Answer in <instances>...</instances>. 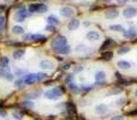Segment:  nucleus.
I'll return each mask as SVG.
<instances>
[{"mask_svg":"<svg viewBox=\"0 0 137 120\" xmlns=\"http://www.w3.org/2000/svg\"><path fill=\"white\" fill-rule=\"evenodd\" d=\"M111 120H124V116H121V115H115L113 116Z\"/></svg>","mask_w":137,"mask_h":120,"instance_id":"nucleus-43","label":"nucleus"},{"mask_svg":"<svg viewBox=\"0 0 137 120\" xmlns=\"http://www.w3.org/2000/svg\"><path fill=\"white\" fill-rule=\"evenodd\" d=\"M119 91H120V90H113V91H111L110 94H118Z\"/></svg>","mask_w":137,"mask_h":120,"instance_id":"nucleus-49","label":"nucleus"},{"mask_svg":"<svg viewBox=\"0 0 137 120\" xmlns=\"http://www.w3.org/2000/svg\"><path fill=\"white\" fill-rule=\"evenodd\" d=\"M46 30H47V31H54L55 30V27L54 25H51V24H47V25H46Z\"/></svg>","mask_w":137,"mask_h":120,"instance_id":"nucleus-40","label":"nucleus"},{"mask_svg":"<svg viewBox=\"0 0 137 120\" xmlns=\"http://www.w3.org/2000/svg\"><path fill=\"white\" fill-rule=\"evenodd\" d=\"M15 75H16V77H22L23 75H25V71L20 70V68H16L15 70Z\"/></svg>","mask_w":137,"mask_h":120,"instance_id":"nucleus-34","label":"nucleus"},{"mask_svg":"<svg viewBox=\"0 0 137 120\" xmlns=\"http://www.w3.org/2000/svg\"><path fill=\"white\" fill-rule=\"evenodd\" d=\"M23 80H24V84H27V85H31V84H34L35 82H37L36 73H28V75L24 76Z\"/></svg>","mask_w":137,"mask_h":120,"instance_id":"nucleus-6","label":"nucleus"},{"mask_svg":"<svg viewBox=\"0 0 137 120\" xmlns=\"http://www.w3.org/2000/svg\"><path fill=\"white\" fill-rule=\"evenodd\" d=\"M0 77L4 78V79H6V80H8V82H12L15 75L10 71V67L7 66V67H0Z\"/></svg>","mask_w":137,"mask_h":120,"instance_id":"nucleus-5","label":"nucleus"},{"mask_svg":"<svg viewBox=\"0 0 137 120\" xmlns=\"http://www.w3.org/2000/svg\"><path fill=\"white\" fill-rule=\"evenodd\" d=\"M5 1H11V0H5Z\"/></svg>","mask_w":137,"mask_h":120,"instance_id":"nucleus-53","label":"nucleus"},{"mask_svg":"<svg viewBox=\"0 0 137 120\" xmlns=\"http://www.w3.org/2000/svg\"><path fill=\"white\" fill-rule=\"evenodd\" d=\"M8 63H10V60H8L7 56H3V58H0V67H7Z\"/></svg>","mask_w":137,"mask_h":120,"instance_id":"nucleus-28","label":"nucleus"},{"mask_svg":"<svg viewBox=\"0 0 137 120\" xmlns=\"http://www.w3.org/2000/svg\"><path fill=\"white\" fill-rule=\"evenodd\" d=\"M20 106H23L24 108H33L34 107V102L30 100H24L20 102Z\"/></svg>","mask_w":137,"mask_h":120,"instance_id":"nucleus-29","label":"nucleus"},{"mask_svg":"<svg viewBox=\"0 0 137 120\" xmlns=\"http://www.w3.org/2000/svg\"><path fill=\"white\" fill-rule=\"evenodd\" d=\"M86 37L88 41H98L100 39V34L96 30H90V31L87 32Z\"/></svg>","mask_w":137,"mask_h":120,"instance_id":"nucleus-10","label":"nucleus"},{"mask_svg":"<svg viewBox=\"0 0 137 120\" xmlns=\"http://www.w3.org/2000/svg\"><path fill=\"white\" fill-rule=\"evenodd\" d=\"M108 112V107L103 103H100L98 106H95V113L99 114V115H102V114H105V113Z\"/></svg>","mask_w":137,"mask_h":120,"instance_id":"nucleus-14","label":"nucleus"},{"mask_svg":"<svg viewBox=\"0 0 137 120\" xmlns=\"http://www.w3.org/2000/svg\"><path fill=\"white\" fill-rule=\"evenodd\" d=\"M73 8L70 7V6H64V7L60 8V15L65 18H70V17L73 16Z\"/></svg>","mask_w":137,"mask_h":120,"instance_id":"nucleus-7","label":"nucleus"},{"mask_svg":"<svg viewBox=\"0 0 137 120\" xmlns=\"http://www.w3.org/2000/svg\"><path fill=\"white\" fill-rule=\"evenodd\" d=\"M8 44H12V46H17V47H20V46H23L22 42H10Z\"/></svg>","mask_w":137,"mask_h":120,"instance_id":"nucleus-42","label":"nucleus"},{"mask_svg":"<svg viewBox=\"0 0 137 120\" xmlns=\"http://www.w3.org/2000/svg\"><path fill=\"white\" fill-rule=\"evenodd\" d=\"M103 1H105V3H111L112 0H103Z\"/></svg>","mask_w":137,"mask_h":120,"instance_id":"nucleus-51","label":"nucleus"},{"mask_svg":"<svg viewBox=\"0 0 137 120\" xmlns=\"http://www.w3.org/2000/svg\"><path fill=\"white\" fill-rule=\"evenodd\" d=\"M79 25H81L79 19L73 18V19H71L70 22H69V24H67V29H69V30H76V29H78Z\"/></svg>","mask_w":137,"mask_h":120,"instance_id":"nucleus-16","label":"nucleus"},{"mask_svg":"<svg viewBox=\"0 0 137 120\" xmlns=\"http://www.w3.org/2000/svg\"><path fill=\"white\" fill-rule=\"evenodd\" d=\"M110 30H112V31H117V32H123V34L126 31L125 29H124V27L120 25V24H113V25H111Z\"/></svg>","mask_w":137,"mask_h":120,"instance_id":"nucleus-20","label":"nucleus"},{"mask_svg":"<svg viewBox=\"0 0 137 120\" xmlns=\"http://www.w3.org/2000/svg\"><path fill=\"white\" fill-rule=\"evenodd\" d=\"M128 115H137V109H135V111H130V112H128Z\"/></svg>","mask_w":137,"mask_h":120,"instance_id":"nucleus-45","label":"nucleus"},{"mask_svg":"<svg viewBox=\"0 0 137 120\" xmlns=\"http://www.w3.org/2000/svg\"><path fill=\"white\" fill-rule=\"evenodd\" d=\"M3 106H4V101H3V100H0V108L3 107Z\"/></svg>","mask_w":137,"mask_h":120,"instance_id":"nucleus-50","label":"nucleus"},{"mask_svg":"<svg viewBox=\"0 0 137 120\" xmlns=\"http://www.w3.org/2000/svg\"><path fill=\"white\" fill-rule=\"evenodd\" d=\"M4 23H5V17L0 15V31H1L3 28H4Z\"/></svg>","mask_w":137,"mask_h":120,"instance_id":"nucleus-37","label":"nucleus"},{"mask_svg":"<svg viewBox=\"0 0 137 120\" xmlns=\"http://www.w3.org/2000/svg\"><path fill=\"white\" fill-rule=\"evenodd\" d=\"M81 71H83V67H82V66H77V67L73 70L75 73H78V72H81Z\"/></svg>","mask_w":137,"mask_h":120,"instance_id":"nucleus-44","label":"nucleus"},{"mask_svg":"<svg viewBox=\"0 0 137 120\" xmlns=\"http://www.w3.org/2000/svg\"><path fill=\"white\" fill-rule=\"evenodd\" d=\"M64 1H70V0H64Z\"/></svg>","mask_w":137,"mask_h":120,"instance_id":"nucleus-54","label":"nucleus"},{"mask_svg":"<svg viewBox=\"0 0 137 120\" xmlns=\"http://www.w3.org/2000/svg\"><path fill=\"white\" fill-rule=\"evenodd\" d=\"M53 52L58 53V54H64V55H67V54H70V53H71V47L69 46V44H65V46H63V47H59V48H57V49H54Z\"/></svg>","mask_w":137,"mask_h":120,"instance_id":"nucleus-12","label":"nucleus"},{"mask_svg":"<svg viewBox=\"0 0 137 120\" xmlns=\"http://www.w3.org/2000/svg\"><path fill=\"white\" fill-rule=\"evenodd\" d=\"M86 49V46L84 44H77V47H76V52H82Z\"/></svg>","mask_w":137,"mask_h":120,"instance_id":"nucleus-39","label":"nucleus"},{"mask_svg":"<svg viewBox=\"0 0 137 120\" xmlns=\"http://www.w3.org/2000/svg\"><path fill=\"white\" fill-rule=\"evenodd\" d=\"M12 55H13L15 60H20L25 55V49H23V48H22V49H16L15 52L12 53Z\"/></svg>","mask_w":137,"mask_h":120,"instance_id":"nucleus-18","label":"nucleus"},{"mask_svg":"<svg viewBox=\"0 0 137 120\" xmlns=\"http://www.w3.org/2000/svg\"><path fill=\"white\" fill-rule=\"evenodd\" d=\"M135 96H136V97H137V89H136V90H135Z\"/></svg>","mask_w":137,"mask_h":120,"instance_id":"nucleus-52","label":"nucleus"},{"mask_svg":"<svg viewBox=\"0 0 137 120\" xmlns=\"http://www.w3.org/2000/svg\"><path fill=\"white\" fill-rule=\"evenodd\" d=\"M123 35H124V37L128 39V40H132V39H135V37L137 36V31H136V29L135 28H130V29H128Z\"/></svg>","mask_w":137,"mask_h":120,"instance_id":"nucleus-13","label":"nucleus"},{"mask_svg":"<svg viewBox=\"0 0 137 120\" xmlns=\"http://www.w3.org/2000/svg\"><path fill=\"white\" fill-rule=\"evenodd\" d=\"M69 89H70V91H72L73 94H78L79 90H81V89L78 88V85H77V84H75V83L69 84Z\"/></svg>","mask_w":137,"mask_h":120,"instance_id":"nucleus-27","label":"nucleus"},{"mask_svg":"<svg viewBox=\"0 0 137 120\" xmlns=\"http://www.w3.org/2000/svg\"><path fill=\"white\" fill-rule=\"evenodd\" d=\"M23 40L24 41H30V40H33V34H25V35H23Z\"/></svg>","mask_w":137,"mask_h":120,"instance_id":"nucleus-38","label":"nucleus"},{"mask_svg":"<svg viewBox=\"0 0 137 120\" xmlns=\"http://www.w3.org/2000/svg\"><path fill=\"white\" fill-rule=\"evenodd\" d=\"M28 10L29 12H31V13H45V12L48 11V7L47 5L45 4H41V3H35V4H30L28 6Z\"/></svg>","mask_w":137,"mask_h":120,"instance_id":"nucleus-2","label":"nucleus"},{"mask_svg":"<svg viewBox=\"0 0 137 120\" xmlns=\"http://www.w3.org/2000/svg\"><path fill=\"white\" fill-rule=\"evenodd\" d=\"M133 1H136V3H137V0H133Z\"/></svg>","mask_w":137,"mask_h":120,"instance_id":"nucleus-55","label":"nucleus"},{"mask_svg":"<svg viewBox=\"0 0 137 120\" xmlns=\"http://www.w3.org/2000/svg\"><path fill=\"white\" fill-rule=\"evenodd\" d=\"M47 40V37L43 35H40V34H35V35H33V41H35V42H43V41Z\"/></svg>","mask_w":137,"mask_h":120,"instance_id":"nucleus-23","label":"nucleus"},{"mask_svg":"<svg viewBox=\"0 0 137 120\" xmlns=\"http://www.w3.org/2000/svg\"><path fill=\"white\" fill-rule=\"evenodd\" d=\"M52 83H53L52 80H47V82H45V85H51Z\"/></svg>","mask_w":137,"mask_h":120,"instance_id":"nucleus-48","label":"nucleus"},{"mask_svg":"<svg viewBox=\"0 0 137 120\" xmlns=\"http://www.w3.org/2000/svg\"><path fill=\"white\" fill-rule=\"evenodd\" d=\"M117 1L119 3V4H125V3H128L129 0H117Z\"/></svg>","mask_w":137,"mask_h":120,"instance_id":"nucleus-47","label":"nucleus"},{"mask_svg":"<svg viewBox=\"0 0 137 120\" xmlns=\"http://www.w3.org/2000/svg\"><path fill=\"white\" fill-rule=\"evenodd\" d=\"M130 52V48L129 47H121L118 49V54L119 55H124V54H126V53Z\"/></svg>","mask_w":137,"mask_h":120,"instance_id":"nucleus-32","label":"nucleus"},{"mask_svg":"<svg viewBox=\"0 0 137 120\" xmlns=\"http://www.w3.org/2000/svg\"><path fill=\"white\" fill-rule=\"evenodd\" d=\"M91 89H93L91 85H82V87H81V90H82V91H89Z\"/></svg>","mask_w":137,"mask_h":120,"instance_id":"nucleus-36","label":"nucleus"},{"mask_svg":"<svg viewBox=\"0 0 137 120\" xmlns=\"http://www.w3.org/2000/svg\"><path fill=\"white\" fill-rule=\"evenodd\" d=\"M27 11H28V8L25 7V6H20V7L16 11V13H15V19H16L17 22H23L28 16Z\"/></svg>","mask_w":137,"mask_h":120,"instance_id":"nucleus-4","label":"nucleus"},{"mask_svg":"<svg viewBox=\"0 0 137 120\" xmlns=\"http://www.w3.org/2000/svg\"><path fill=\"white\" fill-rule=\"evenodd\" d=\"M12 32L15 34V35H22L24 32V29L20 27V25H15L13 28H12Z\"/></svg>","mask_w":137,"mask_h":120,"instance_id":"nucleus-24","label":"nucleus"},{"mask_svg":"<svg viewBox=\"0 0 137 120\" xmlns=\"http://www.w3.org/2000/svg\"><path fill=\"white\" fill-rule=\"evenodd\" d=\"M118 67L119 68H123V70H128V68L131 67V64L126 60H119L118 61Z\"/></svg>","mask_w":137,"mask_h":120,"instance_id":"nucleus-22","label":"nucleus"},{"mask_svg":"<svg viewBox=\"0 0 137 120\" xmlns=\"http://www.w3.org/2000/svg\"><path fill=\"white\" fill-rule=\"evenodd\" d=\"M66 109H67V112H69V114L72 115V114L75 113V111H76V107H75L73 103H71V102H66Z\"/></svg>","mask_w":137,"mask_h":120,"instance_id":"nucleus-26","label":"nucleus"},{"mask_svg":"<svg viewBox=\"0 0 137 120\" xmlns=\"http://www.w3.org/2000/svg\"><path fill=\"white\" fill-rule=\"evenodd\" d=\"M114 44H115V41H114L113 39H106L105 42L101 44V52H102V51L105 52L106 49L112 48V46H114Z\"/></svg>","mask_w":137,"mask_h":120,"instance_id":"nucleus-15","label":"nucleus"},{"mask_svg":"<svg viewBox=\"0 0 137 120\" xmlns=\"http://www.w3.org/2000/svg\"><path fill=\"white\" fill-rule=\"evenodd\" d=\"M23 85H24V80H23V78H18V79L15 80V87H17V88L22 89V88H23Z\"/></svg>","mask_w":137,"mask_h":120,"instance_id":"nucleus-31","label":"nucleus"},{"mask_svg":"<svg viewBox=\"0 0 137 120\" xmlns=\"http://www.w3.org/2000/svg\"><path fill=\"white\" fill-rule=\"evenodd\" d=\"M119 16V11L117 8H110V10H106L105 12V17L107 19H114Z\"/></svg>","mask_w":137,"mask_h":120,"instance_id":"nucleus-8","label":"nucleus"},{"mask_svg":"<svg viewBox=\"0 0 137 120\" xmlns=\"http://www.w3.org/2000/svg\"><path fill=\"white\" fill-rule=\"evenodd\" d=\"M47 24H51V25H58L59 24V19L57 18V16H54V15H51V16L47 17Z\"/></svg>","mask_w":137,"mask_h":120,"instance_id":"nucleus-21","label":"nucleus"},{"mask_svg":"<svg viewBox=\"0 0 137 120\" xmlns=\"http://www.w3.org/2000/svg\"><path fill=\"white\" fill-rule=\"evenodd\" d=\"M36 77H37V82H39V80L45 79V78L47 77V73H46V72H45V73H43V72H39V73H36Z\"/></svg>","mask_w":137,"mask_h":120,"instance_id":"nucleus-33","label":"nucleus"},{"mask_svg":"<svg viewBox=\"0 0 137 120\" xmlns=\"http://www.w3.org/2000/svg\"><path fill=\"white\" fill-rule=\"evenodd\" d=\"M65 44H67V39L64 35H58L54 40L52 41V49L54 51V49H57L59 47H63Z\"/></svg>","mask_w":137,"mask_h":120,"instance_id":"nucleus-3","label":"nucleus"},{"mask_svg":"<svg viewBox=\"0 0 137 120\" xmlns=\"http://www.w3.org/2000/svg\"><path fill=\"white\" fill-rule=\"evenodd\" d=\"M6 115H7V112H6L5 109H0V116H1V118H5Z\"/></svg>","mask_w":137,"mask_h":120,"instance_id":"nucleus-41","label":"nucleus"},{"mask_svg":"<svg viewBox=\"0 0 137 120\" xmlns=\"http://www.w3.org/2000/svg\"><path fill=\"white\" fill-rule=\"evenodd\" d=\"M137 13V10L135 7H126L124 11H123V16L125 18H131V17H135Z\"/></svg>","mask_w":137,"mask_h":120,"instance_id":"nucleus-11","label":"nucleus"},{"mask_svg":"<svg viewBox=\"0 0 137 120\" xmlns=\"http://www.w3.org/2000/svg\"><path fill=\"white\" fill-rule=\"evenodd\" d=\"M70 67H71V64H70V63H66V64H64V66H63L64 70H69Z\"/></svg>","mask_w":137,"mask_h":120,"instance_id":"nucleus-46","label":"nucleus"},{"mask_svg":"<svg viewBox=\"0 0 137 120\" xmlns=\"http://www.w3.org/2000/svg\"><path fill=\"white\" fill-rule=\"evenodd\" d=\"M101 56H102V59H105V60H111L112 58H113V52H111V51L102 52L101 53Z\"/></svg>","mask_w":137,"mask_h":120,"instance_id":"nucleus-25","label":"nucleus"},{"mask_svg":"<svg viewBox=\"0 0 137 120\" xmlns=\"http://www.w3.org/2000/svg\"><path fill=\"white\" fill-rule=\"evenodd\" d=\"M12 116L17 120H22V118H23V112H20V111H15L13 114H12Z\"/></svg>","mask_w":137,"mask_h":120,"instance_id":"nucleus-30","label":"nucleus"},{"mask_svg":"<svg viewBox=\"0 0 137 120\" xmlns=\"http://www.w3.org/2000/svg\"><path fill=\"white\" fill-rule=\"evenodd\" d=\"M40 95H41V91H40V90H36V91H33V92H28V94L24 95V100H29V99H37Z\"/></svg>","mask_w":137,"mask_h":120,"instance_id":"nucleus-19","label":"nucleus"},{"mask_svg":"<svg viewBox=\"0 0 137 120\" xmlns=\"http://www.w3.org/2000/svg\"><path fill=\"white\" fill-rule=\"evenodd\" d=\"M125 102H126V100L124 99V97H120V99H118V100H117V104H118V106H124V104H125Z\"/></svg>","mask_w":137,"mask_h":120,"instance_id":"nucleus-35","label":"nucleus"},{"mask_svg":"<svg viewBox=\"0 0 137 120\" xmlns=\"http://www.w3.org/2000/svg\"><path fill=\"white\" fill-rule=\"evenodd\" d=\"M40 67L42 68V70H53L54 68V63L52 60L45 59L40 63Z\"/></svg>","mask_w":137,"mask_h":120,"instance_id":"nucleus-9","label":"nucleus"},{"mask_svg":"<svg viewBox=\"0 0 137 120\" xmlns=\"http://www.w3.org/2000/svg\"><path fill=\"white\" fill-rule=\"evenodd\" d=\"M95 82L100 83V82H106V73L105 71H98L95 73Z\"/></svg>","mask_w":137,"mask_h":120,"instance_id":"nucleus-17","label":"nucleus"},{"mask_svg":"<svg viewBox=\"0 0 137 120\" xmlns=\"http://www.w3.org/2000/svg\"><path fill=\"white\" fill-rule=\"evenodd\" d=\"M65 89L64 88H59V87H57V88H53V89H49V90H47V91H45V94H43V96L46 97V99H48V100H59L60 97H61V95H63V92Z\"/></svg>","mask_w":137,"mask_h":120,"instance_id":"nucleus-1","label":"nucleus"}]
</instances>
